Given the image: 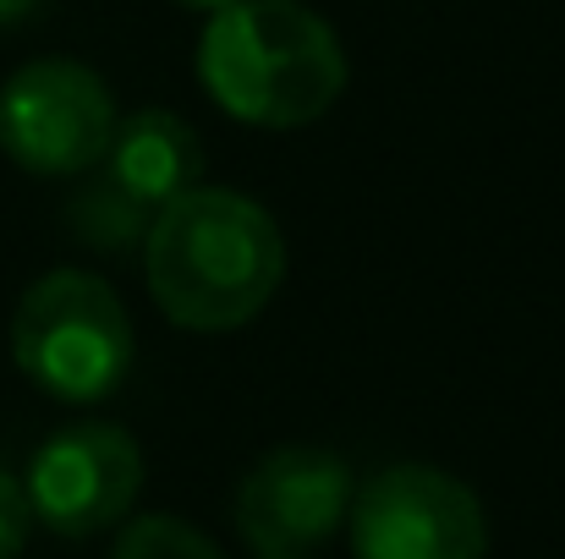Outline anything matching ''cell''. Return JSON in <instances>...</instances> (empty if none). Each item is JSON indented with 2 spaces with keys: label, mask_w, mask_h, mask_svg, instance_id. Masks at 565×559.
Instances as JSON below:
<instances>
[{
  "label": "cell",
  "mask_w": 565,
  "mask_h": 559,
  "mask_svg": "<svg viewBox=\"0 0 565 559\" xmlns=\"http://www.w3.org/2000/svg\"><path fill=\"white\" fill-rule=\"evenodd\" d=\"M44 11V0H0V28H22Z\"/></svg>",
  "instance_id": "obj_12"
},
{
  "label": "cell",
  "mask_w": 565,
  "mask_h": 559,
  "mask_svg": "<svg viewBox=\"0 0 565 559\" xmlns=\"http://www.w3.org/2000/svg\"><path fill=\"white\" fill-rule=\"evenodd\" d=\"M132 319L94 269L39 275L11 313V363L61 406H99L132 373Z\"/></svg>",
  "instance_id": "obj_3"
},
{
  "label": "cell",
  "mask_w": 565,
  "mask_h": 559,
  "mask_svg": "<svg viewBox=\"0 0 565 559\" xmlns=\"http://www.w3.org/2000/svg\"><path fill=\"white\" fill-rule=\"evenodd\" d=\"M352 559H483V499L445 466L401 461L352 494L347 516Z\"/></svg>",
  "instance_id": "obj_5"
},
{
  "label": "cell",
  "mask_w": 565,
  "mask_h": 559,
  "mask_svg": "<svg viewBox=\"0 0 565 559\" xmlns=\"http://www.w3.org/2000/svg\"><path fill=\"white\" fill-rule=\"evenodd\" d=\"M66 230L94 252H143L154 230V208H143L132 192H121L94 165L77 176V192L66 197Z\"/></svg>",
  "instance_id": "obj_9"
},
{
  "label": "cell",
  "mask_w": 565,
  "mask_h": 559,
  "mask_svg": "<svg viewBox=\"0 0 565 559\" xmlns=\"http://www.w3.org/2000/svg\"><path fill=\"white\" fill-rule=\"evenodd\" d=\"M99 171L121 192H132L143 208L160 214L182 192L203 186L209 154H203V138H198V127H192L188 116L149 105V110H132V116L116 121Z\"/></svg>",
  "instance_id": "obj_8"
},
{
  "label": "cell",
  "mask_w": 565,
  "mask_h": 559,
  "mask_svg": "<svg viewBox=\"0 0 565 559\" xmlns=\"http://www.w3.org/2000/svg\"><path fill=\"white\" fill-rule=\"evenodd\" d=\"M253 559H319V555H253Z\"/></svg>",
  "instance_id": "obj_14"
},
{
  "label": "cell",
  "mask_w": 565,
  "mask_h": 559,
  "mask_svg": "<svg viewBox=\"0 0 565 559\" xmlns=\"http://www.w3.org/2000/svg\"><path fill=\"white\" fill-rule=\"evenodd\" d=\"M182 11H198V17H214V11H225V6H236V0H177Z\"/></svg>",
  "instance_id": "obj_13"
},
{
  "label": "cell",
  "mask_w": 565,
  "mask_h": 559,
  "mask_svg": "<svg viewBox=\"0 0 565 559\" xmlns=\"http://www.w3.org/2000/svg\"><path fill=\"white\" fill-rule=\"evenodd\" d=\"M110 559H225L214 538H203L182 516H132L116 538Z\"/></svg>",
  "instance_id": "obj_10"
},
{
  "label": "cell",
  "mask_w": 565,
  "mask_h": 559,
  "mask_svg": "<svg viewBox=\"0 0 565 559\" xmlns=\"http://www.w3.org/2000/svg\"><path fill=\"white\" fill-rule=\"evenodd\" d=\"M33 533V505H28V488L17 472L0 466V559H17L22 544Z\"/></svg>",
  "instance_id": "obj_11"
},
{
  "label": "cell",
  "mask_w": 565,
  "mask_h": 559,
  "mask_svg": "<svg viewBox=\"0 0 565 559\" xmlns=\"http://www.w3.org/2000/svg\"><path fill=\"white\" fill-rule=\"evenodd\" d=\"M143 280L177 330L231 335L253 324L280 291L286 236L258 197L203 182L154 214L143 241Z\"/></svg>",
  "instance_id": "obj_1"
},
{
  "label": "cell",
  "mask_w": 565,
  "mask_h": 559,
  "mask_svg": "<svg viewBox=\"0 0 565 559\" xmlns=\"http://www.w3.org/2000/svg\"><path fill=\"white\" fill-rule=\"evenodd\" d=\"M192 66L231 121L264 132L313 127L352 77L335 28L302 0H236L203 17Z\"/></svg>",
  "instance_id": "obj_2"
},
{
  "label": "cell",
  "mask_w": 565,
  "mask_h": 559,
  "mask_svg": "<svg viewBox=\"0 0 565 559\" xmlns=\"http://www.w3.org/2000/svg\"><path fill=\"white\" fill-rule=\"evenodd\" d=\"M33 522L55 538H94L121 527L143 488V450L121 422L55 428L22 472Z\"/></svg>",
  "instance_id": "obj_6"
},
{
  "label": "cell",
  "mask_w": 565,
  "mask_h": 559,
  "mask_svg": "<svg viewBox=\"0 0 565 559\" xmlns=\"http://www.w3.org/2000/svg\"><path fill=\"white\" fill-rule=\"evenodd\" d=\"M105 77L66 55H39L0 83V154L28 176H83L116 132Z\"/></svg>",
  "instance_id": "obj_4"
},
{
  "label": "cell",
  "mask_w": 565,
  "mask_h": 559,
  "mask_svg": "<svg viewBox=\"0 0 565 559\" xmlns=\"http://www.w3.org/2000/svg\"><path fill=\"white\" fill-rule=\"evenodd\" d=\"M352 466L324 444L269 450L236 488V533L253 555H313L352 516Z\"/></svg>",
  "instance_id": "obj_7"
}]
</instances>
